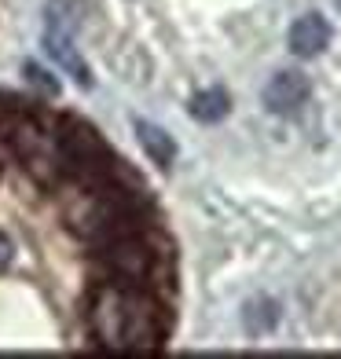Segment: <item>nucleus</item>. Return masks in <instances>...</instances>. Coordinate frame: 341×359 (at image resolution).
I'll list each match as a JSON object with an SVG mask.
<instances>
[{
	"label": "nucleus",
	"mask_w": 341,
	"mask_h": 359,
	"mask_svg": "<svg viewBox=\"0 0 341 359\" xmlns=\"http://www.w3.org/2000/svg\"><path fill=\"white\" fill-rule=\"evenodd\" d=\"M22 74L29 77V85H37L41 92H48V95H55V92H59V81H55L52 74H48V70H41L37 62H26V67H22Z\"/></svg>",
	"instance_id": "9"
},
{
	"label": "nucleus",
	"mask_w": 341,
	"mask_h": 359,
	"mask_svg": "<svg viewBox=\"0 0 341 359\" xmlns=\"http://www.w3.org/2000/svg\"><path fill=\"white\" fill-rule=\"evenodd\" d=\"M11 260H15V242H11L4 231H0V271H8Z\"/></svg>",
	"instance_id": "10"
},
{
	"label": "nucleus",
	"mask_w": 341,
	"mask_h": 359,
	"mask_svg": "<svg viewBox=\"0 0 341 359\" xmlns=\"http://www.w3.org/2000/svg\"><path fill=\"white\" fill-rule=\"evenodd\" d=\"M242 323H246L250 334H268L275 323H279V304L268 301V297H257L246 304V312H242Z\"/></svg>",
	"instance_id": "8"
},
{
	"label": "nucleus",
	"mask_w": 341,
	"mask_h": 359,
	"mask_svg": "<svg viewBox=\"0 0 341 359\" xmlns=\"http://www.w3.org/2000/svg\"><path fill=\"white\" fill-rule=\"evenodd\" d=\"M136 136H140L143 151H147V158L154 161L158 169H169V165H173L176 143H173V136L166 133V128H158V125H151V121H136Z\"/></svg>",
	"instance_id": "6"
},
{
	"label": "nucleus",
	"mask_w": 341,
	"mask_h": 359,
	"mask_svg": "<svg viewBox=\"0 0 341 359\" xmlns=\"http://www.w3.org/2000/svg\"><path fill=\"white\" fill-rule=\"evenodd\" d=\"M308 95H312L308 77L297 74V70H283V74H275L265 85V107L272 114H294V110H301L308 103Z\"/></svg>",
	"instance_id": "3"
},
{
	"label": "nucleus",
	"mask_w": 341,
	"mask_h": 359,
	"mask_svg": "<svg viewBox=\"0 0 341 359\" xmlns=\"http://www.w3.org/2000/svg\"><path fill=\"white\" fill-rule=\"evenodd\" d=\"M334 4H337V11H341V0H334Z\"/></svg>",
	"instance_id": "11"
},
{
	"label": "nucleus",
	"mask_w": 341,
	"mask_h": 359,
	"mask_svg": "<svg viewBox=\"0 0 341 359\" xmlns=\"http://www.w3.org/2000/svg\"><path fill=\"white\" fill-rule=\"evenodd\" d=\"M286 44H290V52L301 55V59H312L319 55L323 48L330 44V22L323 19V15H301V19L290 26V34H286Z\"/></svg>",
	"instance_id": "5"
},
{
	"label": "nucleus",
	"mask_w": 341,
	"mask_h": 359,
	"mask_svg": "<svg viewBox=\"0 0 341 359\" xmlns=\"http://www.w3.org/2000/svg\"><path fill=\"white\" fill-rule=\"evenodd\" d=\"M85 330L103 352H161L173 334L169 301L147 290L92 279L85 293Z\"/></svg>",
	"instance_id": "1"
},
{
	"label": "nucleus",
	"mask_w": 341,
	"mask_h": 359,
	"mask_svg": "<svg viewBox=\"0 0 341 359\" xmlns=\"http://www.w3.org/2000/svg\"><path fill=\"white\" fill-rule=\"evenodd\" d=\"M44 48H48V55H52L62 70H67L77 85H88V67L81 62V55H77V48H74V37H70V26L62 22V19H55L52 15V22H48V29H44Z\"/></svg>",
	"instance_id": "4"
},
{
	"label": "nucleus",
	"mask_w": 341,
	"mask_h": 359,
	"mask_svg": "<svg viewBox=\"0 0 341 359\" xmlns=\"http://www.w3.org/2000/svg\"><path fill=\"white\" fill-rule=\"evenodd\" d=\"M88 268H92V279L147 290L161 301H169L176 293V253H173V242L166 235V227H161V220L143 227V231L92 246Z\"/></svg>",
	"instance_id": "2"
},
{
	"label": "nucleus",
	"mask_w": 341,
	"mask_h": 359,
	"mask_svg": "<svg viewBox=\"0 0 341 359\" xmlns=\"http://www.w3.org/2000/svg\"><path fill=\"white\" fill-rule=\"evenodd\" d=\"M227 110H232V100H227L224 88H206V92H199L191 100V118L194 121H206V125L227 118Z\"/></svg>",
	"instance_id": "7"
}]
</instances>
